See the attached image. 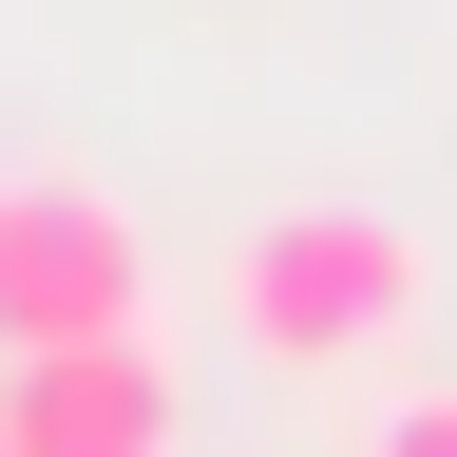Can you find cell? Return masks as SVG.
<instances>
[{"mask_svg":"<svg viewBox=\"0 0 457 457\" xmlns=\"http://www.w3.org/2000/svg\"><path fill=\"white\" fill-rule=\"evenodd\" d=\"M134 305H153L134 210L77 191V171H20V191H0V362H20V343H114Z\"/></svg>","mask_w":457,"mask_h":457,"instance_id":"2","label":"cell"},{"mask_svg":"<svg viewBox=\"0 0 457 457\" xmlns=\"http://www.w3.org/2000/svg\"><path fill=\"white\" fill-rule=\"evenodd\" d=\"M228 324L267 362H362V343L420 324V228L400 210H267L228 248Z\"/></svg>","mask_w":457,"mask_h":457,"instance_id":"1","label":"cell"},{"mask_svg":"<svg viewBox=\"0 0 457 457\" xmlns=\"http://www.w3.org/2000/svg\"><path fill=\"white\" fill-rule=\"evenodd\" d=\"M381 457H457V400H400V420H381Z\"/></svg>","mask_w":457,"mask_h":457,"instance_id":"4","label":"cell"},{"mask_svg":"<svg viewBox=\"0 0 457 457\" xmlns=\"http://www.w3.org/2000/svg\"><path fill=\"white\" fill-rule=\"evenodd\" d=\"M0 457H171V362L114 343H20L0 362Z\"/></svg>","mask_w":457,"mask_h":457,"instance_id":"3","label":"cell"}]
</instances>
